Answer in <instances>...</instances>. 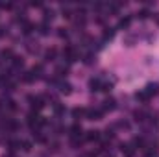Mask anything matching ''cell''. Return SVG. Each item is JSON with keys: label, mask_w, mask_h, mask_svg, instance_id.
I'll return each mask as SVG.
<instances>
[{"label": "cell", "mask_w": 159, "mask_h": 157, "mask_svg": "<svg viewBox=\"0 0 159 157\" xmlns=\"http://www.w3.org/2000/svg\"><path fill=\"white\" fill-rule=\"evenodd\" d=\"M129 22H131V19L129 17H122L119 20V28H128L129 26Z\"/></svg>", "instance_id": "cb8c5ba5"}, {"label": "cell", "mask_w": 159, "mask_h": 157, "mask_svg": "<svg viewBox=\"0 0 159 157\" xmlns=\"http://www.w3.org/2000/svg\"><path fill=\"white\" fill-rule=\"evenodd\" d=\"M52 19H54V11L52 9H44V22H48Z\"/></svg>", "instance_id": "484cf974"}, {"label": "cell", "mask_w": 159, "mask_h": 157, "mask_svg": "<svg viewBox=\"0 0 159 157\" xmlns=\"http://www.w3.org/2000/svg\"><path fill=\"white\" fill-rule=\"evenodd\" d=\"M85 139H87L89 142H94V141L100 139V131H96V129H89L87 135H85Z\"/></svg>", "instance_id": "30bf717a"}, {"label": "cell", "mask_w": 159, "mask_h": 157, "mask_svg": "<svg viewBox=\"0 0 159 157\" xmlns=\"http://www.w3.org/2000/svg\"><path fill=\"white\" fill-rule=\"evenodd\" d=\"M34 28H35V26H34L32 22H24V24H22V32H24V35H30V34L34 32Z\"/></svg>", "instance_id": "ac0fdd59"}, {"label": "cell", "mask_w": 159, "mask_h": 157, "mask_svg": "<svg viewBox=\"0 0 159 157\" xmlns=\"http://www.w3.org/2000/svg\"><path fill=\"white\" fill-rule=\"evenodd\" d=\"M28 102H30V105H32V109L34 111H39V109H43L44 107V102H43V98L41 96H28Z\"/></svg>", "instance_id": "3957f363"}, {"label": "cell", "mask_w": 159, "mask_h": 157, "mask_svg": "<svg viewBox=\"0 0 159 157\" xmlns=\"http://www.w3.org/2000/svg\"><path fill=\"white\" fill-rule=\"evenodd\" d=\"M41 74H43V67H41V65H35V67H32V69L24 74V81H26V83H32V81L39 79Z\"/></svg>", "instance_id": "6da1fadb"}, {"label": "cell", "mask_w": 159, "mask_h": 157, "mask_svg": "<svg viewBox=\"0 0 159 157\" xmlns=\"http://www.w3.org/2000/svg\"><path fill=\"white\" fill-rule=\"evenodd\" d=\"M4 34H6V30H4V28H0V37H2Z\"/></svg>", "instance_id": "4dcf8cb0"}, {"label": "cell", "mask_w": 159, "mask_h": 157, "mask_svg": "<svg viewBox=\"0 0 159 157\" xmlns=\"http://www.w3.org/2000/svg\"><path fill=\"white\" fill-rule=\"evenodd\" d=\"M102 115H104V111H102V109H94V107L85 109V117H87V120H100Z\"/></svg>", "instance_id": "277c9868"}, {"label": "cell", "mask_w": 159, "mask_h": 157, "mask_svg": "<svg viewBox=\"0 0 159 157\" xmlns=\"http://www.w3.org/2000/svg\"><path fill=\"white\" fill-rule=\"evenodd\" d=\"M83 133H81V126L80 124H72L70 126V139H74V137H81Z\"/></svg>", "instance_id": "8fae6325"}, {"label": "cell", "mask_w": 159, "mask_h": 157, "mask_svg": "<svg viewBox=\"0 0 159 157\" xmlns=\"http://www.w3.org/2000/svg\"><path fill=\"white\" fill-rule=\"evenodd\" d=\"M0 57H2L4 61H11V59L15 57V54H13V52H11L9 48H4V50L0 52Z\"/></svg>", "instance_id": "7c38bea8"}, {"label": "cell", "mask_w": 159, "mask_h": 157, "mask_svg": "<svg viewBox=\"0 0 159 157\" xmlns=\"http://www.w3.org/2000/svg\"><path fill=\"white\" fill-rule=\"evenodd\" d=\"M135 98H137V100H139V102H143V104H144V102H148V100H150V96H148V94H146V92H144V91H137V92H135Z\"/></svg>", "instance_id": "9a60e30c"}, {"label": "cell", "mask_w": 159, "mask_h": 157, "mask_svg": "<svg viewBox=\"0 0 159 157\" xmlns=\"http://www.w3.org/2000/svg\"><path fill=\"white\" fill-rule=\"evenodd\" d=\"M0 107H2V105H0Z\"/></svg>", "instance_id": "d6a6232c"}, {"label": "cell", "mask_w": 159, "mask_h": 157, "mask_svg": "<svg viewBox=\"0 0 159 157\" xmlns=\"http://www.w3.org/2000/svg\"><path fill=\"white\" fill-rule=\"evenodd\" d=\"M57 35H59V37H69V34H67V32H65L63 28H59V32H57Z\"/></svg>", "instance_id": "f546056e"}, {"label": "cell", "mask_w": 159, "mask_h": 157, "mask_svg": "<svg viewBox=\"0 0 159 157\" xmlns=\"http://www.w3.org/2000/svg\"><path fill=\"white\" fill-rule=\"evenodd\" d=\"M113 35H115V30H113V28H106V30H104V41H111Z\"/></svg>", "instance_id": "ffe728a7"}, {"label": "cell", "mask_w": 159, "mask_h": 157, "mask_svg": "<svg viewBox=\"0 0 159 157\" xmlns=\"http://www.w3.org/2000/svg\"><path fill=\"white\" fill-rule=\"evenodd\" d=\"M157 22H159V19H157Z\"/></svg>", "instance_id": "1f68e13d"}, {"label": "cell", "mask_w": 159, "mask_h": 157, "mask_svg": "<svg viewBox=\"0 0 159 157\" xmlns=\"http://www.w3.org/2000/svg\"><path fill=\"white\" fill-rule=\"evenodd\" d=\"M120 152H122V155H124V157H133L135 148H133V146H129V144H120Z\"/></svg>", "instance_id": "9c48e42d"}, {"label": "cell", "mask_w": 159, "mask_h": 157, "mask_svg": "<svg viewBox=\"0 0 159 157\" xmlns=\"http://www.w3.org/2000/svg\"><path fill=\"white\" fill-rule=\"evenodd\" d=\"M102 85H104V81L100 78H91L89 79V91H93V92L102 91Z\"/></svg>", "instance_id": "8992f818"}, {"label": "cell", "mask_w": 159, "mask_h": 157, "mask_svg": "<svg viewBox=\"0 0 159 157\" xmlns=\"http://www.w3.org/2000/svg\"><path fill=\"white\" fill-rule=\"evenodd\" d=\"M93 61H94V56H93V54H87V56H85V63H87V65H91Z\"/></svg>", "instance_id": "83f0119b"}, {"label": "cell", "mask_w": 159, "mask_h": 157, "mask_svg": "<svg viewBox=\"0 0 159 157\" xmlns=\"http://www.w3.org/2000/svg\"><path fill=\"white\" fill-rule=\"evenodd\" d=\"M143 91H144V92H146V94L152 98L154 94H159V85H157V83H148V85H146Z\"/></svg>", "instance_id": "52a82bcc"}, {"label": "cell", "mask_w": 159, "mask_h": 157, "mask_svg": "<svg viewBox=\"0 0 159 157\" xmlns=\"http://www.w3.org/2000/svg\"><path fill=\"white\" fill-rule=\"evenodd\" d=\"M52 107H54V113H56V115H63V113H65V107H63L59 102H54Z\"/></svg>", "instance_id": "d6986e66"}, {"label": "cell", "mask_w": 159, "mask_h": 157, "mask_svg": "<svg viewBox=\"0 0 159 157\" xmlns=\"http://www.w3.org/2000/svg\"><path fill=\"white\" fill-rule=\"evenodd\" d=\"M48 32H50L48 22H43V24H39V34H41V35H48Z\"/></svg>", "instance_id": "7402d4cb"}, {"label": "cell", "mask_w": 159, "mask_h": 157, "mask_svg": "<svg viewBox=\"0 0 159 157\" xmlns=\"http://www.w3.org/2000/svg\"><path fill=\"white\" fill-rule=\"evenodd\" d=\"M56 54H57L56 48H50V50L44 52V59H46V61H54V59H56Z\"/></svg>", "instance_id": "e0dca14e"}, {"label": "cell", "mask_w": 159, "mask_h": 157, "mask_svg": "<svg viewBox=\"0 0 159 157\" xmlns=\"http://www.w3.org/2000/svg\"><path fill=\"white\" fill-rule=\"evenodd\" d=\"M144 144H146V142H144V139H143V137H135V139H133V146H137V148H143V150H144Z\"/></svg>", "instance_id": "603a6c76"}, {"label": "cell", "mask_w": 159, "mask_h": 157, "mask_svg": "<svg viewBox=\"0 0 159 157\" xmlns=\"http://www.w3.org/2000/svg\"><path fill=\"white\" fill-rule=\"evenodd\" d=\"M57 89H59V92L61 94H70L72 92V85L69 83V81H65V79H57Z\"/></svg>", "instance_id": "5b68a950"}, {"label": "cell", "mask_w": 159, "mask_h": 157, "mask_svg": "<svg viewBox=\"0 0 159 157\" xmlns=\"http://www.w3.org/2000/svg\"><path fill=\"white\" fill-rule=\"evenodd\" d=\"M117 128H120V129H129V122L120 120V122H117Z\"/></svg>", "instance_id": "4316f807"}, {"label": "cell", "mask_w": 159, "mask_h": 157, "mask_svg": "<svg viewBox=\"0 0 159 157\" xmlns=\"http://www.w3.org/2000/svg\"><path fill=\"white\" fill-rule=\"evenodd\" d=\"M146 118H150L148 113H144V111H135V120H137V122H146Z\"/></svg>", "instance_id": "2e32d148"}, {"label": "cell", "mask_w": 159, "mask_h": 157, "mask_svg": "<svg viewBox=\"0 0 159 157\" xmlns=\"http://www.w3.org/2000/svg\"><path fill=\"white\" fill-rule=\"evenodd\" d=\"M63 57H65L69 63L78 61V52H76V48H74V46H65V50H63Z\"/></svg>", "instance_id": "7a4b0ae2"}, {"label": "cell", "mask_w": 159, "mask_h": 157, "mask_svg": "<svg viewBox=\"0 0 159 157\" xmlns=\"http://www.w3.org/2000/svg\"><path fill=\"white\" fill-rule=\"evenodd\" d=\"M72 117L76 118V120L81 118V117H85V109H83V107H76V109L72 111Z\"/></svg>", "instance_id": "44dd1931"}, {"label": "cell", "mask_w": 159, "mask_h": 157, "mask_svg": "<svg viewBox=\"0 0 159 157\" xmlns=\"http://www.w3.org/2000/svg\"><path fill=\"white\" fill-rule=\"evenodd\" d=\"M148 15H150V13H148V9H143V11L139 13V17H141V19H146Z\"/></svg>", "instance_id": "f1b7e54d"}, {"label": "cell", "mask_w": 159, "mask_h": 157, "mask_svg": "<svg viewBox=\"0 0 159 157\" xmlns=\"http://www.w3.org/2000/svg\"><path fill=\"white\" fill-rule=\"evenodd\" d=\"M20 148H22L24 152H30V150H32V142H30V141H20Z\"/></svg>", "instance_id": "d4e9b609"}, {"label": "cell", "mask_w": 159, "mask_h": 157, "mask_svg": "<svg viewBox=\"0 0 159 157\" xmlns=\"http://www.w3.org/2000/svg\"><path fill=\"white\" fill-rule=\"evenodd\" d=\"M117 107V102H115V98H106L104 100V105H102V111L106 113V111H113Z\"/></svg>", "instance_id": "ba28073f"}, {"label": "cell", "mask_w": 159, "mask_h": 157, "mask_svg": "<svg viewBox=\"0 0 159 157\" xmlns=\"http://www.w3.org/2000/svg\"><path fill=\"white\" fill-rule=\"evenodd\" d=\"M11 65H13V69H22V67H24V61H22V57L15 56V57L11 59Z\"/></svg>", "instance_id": "5bb4252c"}, {"label": "cell", "mask_w": 159, "mask_h": 157, "mask_svg": "<svg viewBox=\"0 0 159 157\" xmlns=\"http://www.w3.org/2000/svg\"><path fill=\"white\" fill-rule=\"evenodd\" d=\"M144 157H159V148H157V144H152V146L146 150Z\"/></svg>", "instance_id": "4fadbf2b"}]
</instances>
